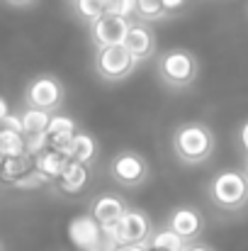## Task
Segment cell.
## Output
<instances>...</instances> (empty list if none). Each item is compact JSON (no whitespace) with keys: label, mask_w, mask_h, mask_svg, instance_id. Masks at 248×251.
<instances>
[{"label":"cell","mask_w":248,"mask_h":251,"mask_svg":"<svg viewBox=\"0 0 248 251\" xmlns=\"http://www.w3.org/2000/svg\"><path fill=\"white\" fill-rule=\"evenodd\" d=\"M182 251H217L212 249L209 244H200V242H190V244H185V249Z\"/></svg>","instance_id":"cell-25"},{"label":"cell","mask_w":248,"mask_h":251,"mask_svg":"<svg viewBox=\"0 0 248 251\" xmlns=\"http://www.w3.org/2000/svg\"><path fill=\"white\" fill-rule=\"evenodd\" d=\"M241 144H244L246 156H248V122H244V127H241Z\"/></svg>","instance_id":"cell-27"},{"label":"cell","mask_w":248,"mask_h":251,"mask_svg":"<svg viewBox=\"0 0 248 251\" xmlns=\"http://www.w3.org/2000/svg\"><path fill=\"white\" fill-rule=\"evenodd\" d=\"M217 147L214 132L204 122H180L170 134L173 156L185 166H200L212 159Z\"/></svg>","instance_id":"cell-1"},{"label":"cell","mask_w":248,"mask_h":251,"mask_svg":"<svg viewBox=\"0 0 248 251\" xmlns=\"http://www.w3.org/2000/svg\"><path fill=\"white\" fill-rule=\"evenodd\" d=\"M207 198L224 212H239L248 205V176L241 168H222L207 185Z\"/></svg>","instance_id":"cell-2"},{"label":"cell","mask_w":248,"mask_h":251,"mask_svg":"<svg viewBox=\"0 0 248 251\" xmlns=\"http://www.w3.org/2000/svg\"><path fill=\"white\" fill-rule=\"evenodd\" d=\"M0 251H2V244H0Z\"/></svg>","instance_id":"cell-33"},{"label":"cell","mask_w":248,"mask_h":251,"mask_svg":"<svg viewBox=\"0 0 248 251\" xmlns=\"http://www.w3.org/2000/svg\"><path fill=\"white\" fill-rule=\"evenodd\" d=\"M134 15L141 20V22H158L168 15L163 0H136V7H134Z\"/></svg>","instance_id":"cell-21"},{"label":"cell","mask_w":248,"mask_h":251,"mask_svg":"<svg viewBox=\"0 0 248 251\" xmlns=\"http://www.w3.org/2000/svg\"><path fill=\"white\" fill-rule=\"evenodd\" d=\"M124 47L129 49V54L134 56L136 64L151 59L156 54V34L149 27V22H141V20L132 22L129 32H127V39H124Z\"/></svg>","instance_id":"cell-10"},{"label":"cell","mask_w":248,"mask_h":251,"mask_svg":"<svg viewBox=\"0 0 248 251\" xmlns=\"http://www.w3.org/2000/svg\"><path fill=\"white\" fill-rule=\"evenodd\" d=\"M68 237H71V242H73L78 249H83V251L100 249V244H102V239H105L102 227L95 222V217H92V215L73 220V222L68 225Z\"/></svg>","instance_id":"cell-12"},{"label":"cell","mask_w":248,"mask_h":251,"mask_svg":"<svg viewBox=\"0 0 248 251\" xmlns=\"http://www.w3.org/2000/svg\"><path fill=\"white\" fill-rule=\"evenodd\" d=\"M66 2H68V5H73V2H76V0H66Z\"/></svg>","instance_id":"cell-31"},{"label":"cell","mask_w":248,"mask_h":251,"mask_svg":"<svg viewBox=\"0 0 248 251\" xmlns=\"http://www.w3.org/2000/svg\"><path fill=\"white\" fill-rule=\"evenodd\" d=\"M185 244H187V242H185L182 237H178V234L165 225L161 229L154 227V232H151V237H149V242H146V249L149 251H182Z\"/></svg>","instance_id":"cell-18"},{"label":"cell","mask_w":248,"mask_h":251,"mask_svg":"<svg viewBox=\"0 0 248 251\" xmlns=\"http://www.w3.org/2000/svg\"><path fill=\"white\" fill-rule=\"evenodd\" d=\"M105 5H107V12H114V15H122V17H132L134 7H136V0H105Z\"/></svg>","instance_id":"cell-23"},{"label":"cell","mask_w":248,"mask_h":251,"mask_svg":"<svg viewBox=\"0 0 248 251\" xmlns=\"http://www.w3.org/2000/svg\"><path fill=\"white\" fill-rule=\"evenodd\" d=\"M151 232H154V222L139 207H129L114 225H110V227L102 229L107 249L129 247V244H146L149 237H151Z\"/></svg>","instance_id":"cell-4"},{"label":"cell","mask_w":248,"mask_h":251,"mask_svg":"<svg viewBox=\"0 0 248 251\" xmlns=\"http://www.w3.org/2000/svg\"><path fill=\"white\" fill-rule=\"evenodd\" d=\"M88 178H90V166L68 159V164L61 171V176L54 180V185H56V190L64 193V195H78V193L85 190Z\"/></svg>","instance_id":"cell-14"},{"label":"cell","mask_w":248,"mask_h":251,"mask_svg":"<svg viewBox=\"0 0 248 251\" xmlns=\"http://www.w3.org/2000/svg\"><path fill=\"white\" fill-rule=\"evenodd\" d=\"M49 120H51V112H44L39 107H24L20 112V122H22V134L24 137H34V134H44L46 127H49Z\"/></svg>","instance_id":"cell-19"},{"label":"cell","mask_w":248,"mask_h":251,"mask_svg":"<svg viewBox=\"0 0 248 251\" xmlns=\"http://www.w3.org/2000/svg\"><path fill=\"white\" fill-rule=\"evenodd\" d=\"M10 5H15V7H27V5H32L34 0H7Z\"/></svg>","instance_id":"cell-29"},{"label":"cell","mask_w":248,"mask_h":251,"mask_svg":"<svg viewBox=\"0 0 248 251\" xmlns=\"http://www.w3.org/2000/svg\"><path fill=\"white\" fill-rule=\"evenodd\" d=\"M34 171V156L32 154H22V156H5L0 161V183L7 185H17L24 176H29Z\"/></svg>","instance_id":"cell-16"},{"label":"cell","mask_w":248,"mask_h":251,"mask_svg":"<svg viewBox=\"0 0 248 251\" xmlns=\"http://www.w3.org/2000/svg\"><path fill=\"white\" fill-rule=\"evenodd\" d=\"M73 12H76L78 20L92 25L97 17H102L107 12V5H105V0H76L73 2Z\"/></svg>","instance_id":"cell-22"},{"label":"cell","mask_w":248,"mask_h":251,"mask_svg":"<svg viewBox=\"0 0 248 251\" xmlns=\"http://www.w3.org/2000/svg\"><path fill=\"white\" fill-rule=\"evenodd\" d=\"M178 237H182L187 244L197 242L204 232V215L195 205H178L170 210L168 222H165Z\"/></svg>","instance_id":"cell-9"},{"label":"cell","mask_w":248,"mask_h":251,"mask_svg":"<svg viewBox=\"0 0 248 251\" xmlns=\"http://www.w3.org/2000/svg\"><path fill=\"white\" fill-rule=\"evenodd\" d=\"M244 171H246V176H248V156H246V168H244Z\"/></svg>","instance_id":"cell-30"},{"label":"cell","mask_w":248,"mask_h":251,"mask_svg":"<svg viewBox=\"0 0 248 251\" xmlns=\"http://www.w3.org/2000/svg\"><path fill=\"white\" fill-rule=\"evenodd\" d=\"M0 161H2V154H0Z\"/></svg>","instance_id":"cell-32"},{"label":"cell","mask_w":248,"mask_h":251,"mask_svg":"<svg viewBox=\"0 0 248 251\" xmlns=\"http://www.w3.org/2000/svg\"><path fill=\"white\" fill-rule=\"evenodd\" d=\"M129 210L127 200L117 193H100L92 202H90V215L95 217V222L105 229L110 225H114L124 212Z\"/></svg>","instance_id":"cell-11"},{"label":"cell","mask_w":248,"mask_h":251,"mask_svg":"<svg viewBox=\"0 0 248 251\" xmlns=\"http://www.w3.org/2000/svg\"><path fill=\"white\" fill-rule=\"evenodd\" d=\"M156 74L161 83L170 90H185L200 78V61L190 49L175 47L158 54L156 59Z\"/></svg>","instance_id":"cell-3"},{"label":"cell","mask_w":248,"mask_h":251,"mask_svg":"<svg viewBox=\"0 0 248 251\" xmlns=\"http://www.w3.org/2000/svg\"><path fill=\"white\" fill-rule=\"evenodd\" d=\"M132 20L114 15V12H105L102 17H97L90 25V42L95 49L100 47H112V44H124L127 32H129Z\"/></svg>","instance_id":"cell-8"},{"label":"cell","mask_w":248,"mask_h":251,"mask_svg":"<svg viewBox=\"0 0 248 251\" xmlns=\"http://www.w3.org/2000/svg\"><path fill=\"white\" fill-rule=\"evenodd\" d=\"M76 132H78V122H76L71 115L54 112L51 120H49V127H46V142H49V149H56V151H64V154H66L68 142L73 139Z\"/></svg>","instance_id":"cell-13"},{"label":"cell","mask_w":248,"mask_h":251,"mask_svg":"<svg viewBox=\"0 0 248 251\" xmlns=\"http://www.w3.org/2000/svg\"><path fill=\"white\" fill-rule=\"evenodd\" d=\"M66 100V88L54 74H39L24 88V102L44 112H59Z\"/></svg>","instance_id":"cell-7"},{"label":"cell","mask_w":248,"mask_h":251,"mask_svg":"<svg viewBox=\"0 0 248 251\" xmlns=\"http://www.w3.org/2000/svg\"><path fill=\"white\" fill-rule=\"evenodd\" d=\"M10 115V107H7V102H5V98H0V122L5 120Z\"/></svg>","instance_id":"cell-28"},{"label":"cell","mask_w":248,"mask_h":251,"mask_svg":"<svg viewBox=\"0 0 248 251\" xmlns=\"http://www.w3.org/2000/svg\"><path fill=\"white\" fill-rule=\"evenodd\" d=\"M185 2H187V0H163V5H165V10H168V15H170V12H178V10H180V7H182Z\"/></svg>","instance_id":"cell-24"},{"label":"cell","mask_w":248,"mask_h":251,"mask_svg":"<svg viewBox=\"0 0 248 251\" xmlns=\"http://www.w3.org/2000/svg\"><path fill=\"white\" fill-rule=\"evenodd\" d=\"M110 176H112V180L117 185L134 190V188H141L151 178V166L139 151L122 149L110 161Z\"/></svg>","instance_id":"cell-6"},{"label":"cell","mask_w":248,"mask_h":251,"mask_svg":"<svg viewBox=\"0 0 248 251\" xmlns=\"http://www.w3.org/2000/svg\"><path fill=\"white\" fill-rule=\"evenodd\" d=\"M66 164H68V156L56 149H44L42 154L34 156V168L46 178V183H54L61 176V171L66 168Z\"/></svg>","instance_id":"cell-17"},{"label":"cell","mask_w":248,"mask_h":251,"mask_svg":"<svg viewBox=\"0 0 248 251\" xmlns=\"http://www.w3.org/2000/svg\"><path fill=\"white\" fill-rule=\"evenodd\" d=\"M0 154L5 156H22L27 154V142L20 129H12L7 125H0Z\"/></svg>","instance_id":"cell-20"},{"label":"cell","mask_w":248,"mask_h":251,"mask_svg":"<svg viewBox=\"0 0 248 251\" xmlns=\"http://www.w3.org/2000/svg\"><path fill=\"white\" fill-rule=\"evenodd\" d=\"M92 69H95L97 78H102L105 83H119L134 74L136 61L124 44H112V47L95 49Z\"/></svg>","instance_id":"cell-5"},{"label":"cell","mask_w":248,"mask_h":251,"mask_svg":"<svg viewBox=\"0 0 248 251\" xmlns=\"http://www.w3.org/2000/svg\"><path fill=\"white\" fill-rule=\"evenodd\" d=\"M66 156L73 159V161H81L85 166H95L97 156H100V147H97V139L88 132H76L73 139L68 142V149H66Z\"/></svg>","instance_id":"cell-15"},{"label":"cell","mask_w":248,"mask_h":251,"mask_svg":"<svg viewBox=\"0 0 248 251\" xmlns=\"http://www.w3.org/2000/svg\"><path fill=\"white\" fill-rule=\"evenodd\" d=\"M110 251H149V249H146V244H129V247H114Z\"/></svg>","instance_id":"cell-26"}]
</instances>
